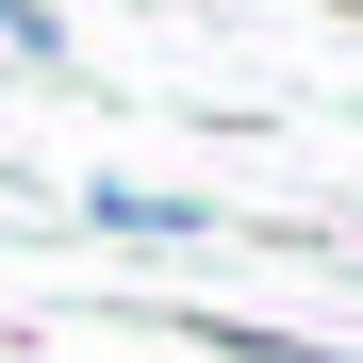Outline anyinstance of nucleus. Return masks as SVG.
Instances as JSON below:
<instances>
[{"label":"nucleus","mask_w":363,"mask_h":363,"mask_svg":"<svg viewBox=\"0 0 363 363\" xmlns=\"http://www.w3.org/2000/svg\"><path fill=\"white\" fill-rule=\"evenodd\" d=\"M83 215H99V231H133V248H215V215H199V199H165V182H83Z\"/></svg>","instance_id":"1"},{"label":"nucleus","mask_w":363,"mask_h":363,"mask_svg":"<svg viewBox=\"0 0 363 363\" xmlns=\"http://www.w3.org/2000/svg\"><path fill=\"white\" fill-rule=\"evenodd\" d=\"M215 363H363V347H314V330H264V314H199Z\"/></svg>","instance_id":"2"},{"label":"nucleus","mask_w":363,"mask_h":363,"mask_svg":"<svg viewBox=\"0 0 363 363\" xmlns=\"http://www.w3.org/2000/svg\"><path fill=\"white\" fill-rule=\"evenodd\" d=\"M0 67H67V17L50 0H0Z\"/></svg>","instance_id":"3"},{"label":"nucleus","mask_w":363,"mask_h":363,"mask_svg":"<svg viewBox=\"0 0 363 363\" xmlns=\"http://www.w3.org/2000/svg\"><path fill=\"white\" fill-rule=\"evenodd\" d=\"M0 363H33V347H0Z\"/></svg>","instance_id":"4"},{"label":"nucleus","mask_w":363,"mask_h":363,"mask_svg":"<svg viewBox=\"0 0 363 363\" xmlns=\"http://www.w3.org/2000/svg\"><path fill=\"white\" fill-rule=\"evenodd\" d=\"M347 17H363V0H347Z\"/></svg>","instance_id":"5"}]
</instances>
